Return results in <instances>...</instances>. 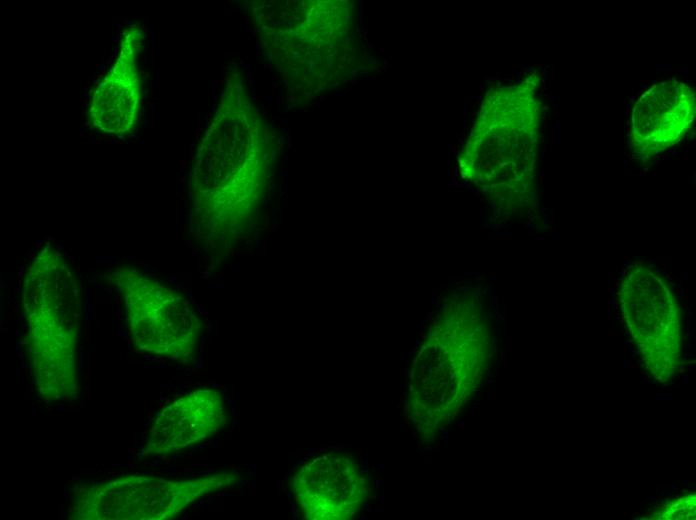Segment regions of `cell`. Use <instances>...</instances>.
<instances>
[{
    "label": "cell",
    "mask_w": 696,
    "mask_h": 520,
    "mask_svg": "<svg viewBox=\"0 0 696 520\" xmlns=\"http://www.w3.org/2000/svg\"><path fill=\"white\" fill-rule=\"evenodd\" d=\"M238 83H229L202 138L191 176L192 214L198 236L225 245L241 236L263 195L269 167L264 129L249 111ZM248 101V100H247Z\"/></svg>",
    "instance_id": "cell-1"
},
{
    "label": "cell",
    "mask_w": 696,
    "mask_h": 520,
    "mask_svg": "<svg viewBox=\"0 0 696 520\" xmlns=\"http://www.w3.org/2000/svg\"><path fill=\"white\" fill-rule=\"evenodd\" d=\"M21 298L37 392L46 401L76 399L80 390V287L67 259L51 244L43 246L29 263Z\"/></svg>",
    "instance_id": "cell-2"
},
{
    "label": "cell",
    "mask_w": 696,
    "mask_h": 520,
    "mask_svg": "<svg viewBox=\"0 0 696 520\" xmlns=\"http://www.w3.org/2000/svg\"><path fill=\"white\" fill-rule=\"evenodd\" d=\"M617 295L646 371L658 382L669 381L681 363L683 336L680 307L668 279L651 262L632 260L622 268Z\"/></svg>",
    "instance_id": "cell-3"
},
{
    "label": "cell",
    "mask_w": 696,
    "mask_h": 520,
    "mask_svg": "<svg viewBox=\"0 0 696 520\" xmlns=\"http://www.w3.org/2000/svg\"><path fill=\"white\" fill-rule=\"evenodd\" d=\"M108 279L123 298L129 339L139 351L179 362L192 359L203 322L184 295L136 268L114 267Z\"/></svg>",
    "instance_id": "cell-4"
},
{
    "label": "cell",
    "mask_w": 696,
    "mask_h": 520,
    "mask_svg": "<svg viewBox=\"0 0 696 520\" xmlns=\"http://www.w3.org/2000/svg\"><path fill=\"white\" fill-rule=\"evenodd\" d=\"M220 472L205 477L169 480L132 474L86 484L70 498L68 518L77 520H166L204 496L234 482Z\"/></svg>",
    "instance_id": "cell-5"
},
{
    "label": "cell",
    "mask_w": 696,
    "mask_h": 520,
    "mask_svg": "<svg viewBox=\"0 0 696 520\" xmlns=\"http://www.w3.org/2000/svg\"><path fill=\"white\" fill-rule=\"evenodd\" d=\"M291 488L303 516L311 520H345L363 506L365 475L349 454L330 452L301 465Z\"/></svg>",
    "instance_id": "cell-6"
},
{
    "label": "cell",
    "mask_w": 696,
    "mask_h": 520,
    "mask_svg": "<svg viewBox=\"0 0 696 520\" xmlns=\"http://www.w3.org/2000/svg\"><path fill=\"white\" fill-rule=\"evenodd\" d=\"M143 39L139 23L123 30L115 59L92 92L88 116L93 127L105 134L125 136L137 124L141 102L138 58Z\"/></svg>",
    "instance_id": "cell-7"
},
{
    "label": "cell",
    "mask_w": 696,
    "mask_h": 520,
    "mask_svg": "<svg viewBox=\"0 0 696 520\" xmlns=\"http://www.w3.org/2000/svg\"><path fill=\"white\" fill-rule=\"evenodd\" d=\"M220 391L198 389L167 406L153 420L143 454L170 455L216 435L226 424Z\"/></svg>",
    "instance_id": "cell-8"
},
{
    "label": "cell",
    "mask_w": 696,
    "mask_h": 520,
    "mask_svg": "<svg viewBox=\"0 0 696 520\" xmlns=\"http://www.w3.org/2000/svg\"><path fill=\"white\" fill-rule=\"evenodd\" d=\"M694 98L681 83L665 82L647 91L635 105L634 135L641 153L656 154L677 141L693 120Z\"/></svg>",
    "instance_id": "cell-9"
},
{
    "label": "cell",
    "mask_w": 696,
    "mask_h": 520,
    "mask_svg": "<svg viewBox=\"0 0 696 520\" xmlns=\"http://www.w3.org/2000/svg\"><path fill=\"white\" fill-rule=\"evenodd\" d=\"M695 494L689 493L679 497L665 506L656 514L658 519H695Z\"/></svg>",
    "instance_id": "cell-10"
}]
</instances>
